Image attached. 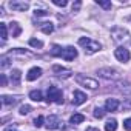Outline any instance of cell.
I'll return each instance as SVG.
<instances>
[{
    "mask_svg": "<svg viewBox=\"0 0 131 131\" xmlns=\"http://www.w3.org/2000/svg\"><path fill=\"white\" fill-rule=\"evenodd\" d=\"M122 110H123V113L131 111V100H129V99H128V100H125V102L122 103Z\"/></svg>",
    "mask_w": 131,
    "mask_h": 131,
    "instance_id": "cell-27",
    "label": "cell"
},
{
    "mask_svg": "<svg viewBox=\"0 0 131 131\" xmlns=\"http://www.w3.org/2000/svg\"><path fill=\"white\" fill-rule=\"evenodd\" d=\"M46 102L48 103L54 102V103L62 105L63 103V93H62V90L57 88V86H49L48 93H46Z\"/></svg>",
    "mask_w": 131,
    "mask_h": 131,
    "instance_id": "cell-1",
    "label": "cell"
},
{
    "mask_svg": "<svg viewBox=\"0 0 131 131\" xmlns=\"http://www.w3.org/2000/svg\"><path fill=\"white\" fill-rule=\"evenodd\" d=\"M60 57H62L63 60H67V62H71V60H74V59L77 57V49L73 48V46H67V48L62 49Z\"/></svg>",
    "mask_w": 131,
    "mask_h": 131,
    "instance_id": "cell-6",
    "label": "cell"
},
{
    "mask_svg": "<svg viewBox=\"0 0 131 131\" xmlns=\"http://www.w3.org/2000/svg\"><path fill=\"white\" fill-rule=\"evenodd\" d=\"M40 76H42V70H40V68H37V67H34V68H31V70L28 71V74H26V79H28L29 82H32V80L39 79Z\"/></svg>",
    "mask_w": 131,
    "mask_h": 131,
    "instance_id": "cell-11",
    "label": "cell"
},
{
    "mask_svg": "<svg viewBox=\"0 0 131 131\" xmlns=\"http://www.w3.org/2000/svg\"><path fill=\"white\" fill-rule=\"evenodd\" d=\"M9 80H11L13 85H19L20 80H22V73L19 70H13V73L9 74Z\"/></svg>",
    "mask_w": 131,
    "mask_h": 131,
    "instance_id": "cell-14",
    "label": "cell"
},
{
    "mask_svg": "<svg viewBox=\"0 0 131 131\" xmlns=\"http://www.w3.org/2000/svg\"><path fill=\"white\" fill-rule=\"evenodd\" d=\"M129 20H131V19H129Z\"/></svg>",
    "mask_w": 131,
    "mask_h": 131,
    "instance_id": "cell-37",
    "label": "cell"
},
{
    "mask_svg": "<svg viewBox=\"0 0 131 131\" xmlns=\"http://www.w3.org/2000/svg\"><path fill=\"white\" fill-rule=\"evenodd\" d=\"M29 99H31V100H34V102H40V100L43 99V96H42V91H39V90H34V91H31V93H29Z\"/></svg>",
    "mask_w": 131,
    "mask_h": 131,
    "instance_id": "cell-19",
    "label": "cell"
},
{
    "mask_svg": "<svg viewBox=\"0 0 131 131\" xmlns=\"http://www.w3.org/2000/svg\"><path fill=\"white\" fill-rule=\"evenodd\" d=\"M80 6H82V2H79V0H77V2H76V3L73 5V13H79Z\"/></svg>",
    "mask_w": 131,
    "mask_h": 131,
    "instance_id": "cell-32",
    "label": "cell"
},
{
    "mask_svg": "<svg viewBox=\"0 0 131 131\" xmlns=\"http://www.w3.org/2000/svg\"><path fill=\"white\" fill-rule=\"evenodd\" d=\"M117 129V120L116 119H111L105 123V131H116Z\"/></svg>",
    "mask_w": 131,
    "mask_h": 131,
    "instance_id": "cell-20",
    "label": "cell"
},
{
    "mask_svg": "<svg viewBox=\"0 0 131 131\" xmlns=\"http://www.w3.org/2000/svg\"><path fill=\"white\" fill-rule=\"evenodd\" d=\"M86 131H99V129H97V128H88Z\"/></svg>",
    "mask_w": 131,
    "mask_h": 131,
    "instance_id": "cell-36",
    "label": "cell"
},
{
    "mask_svg": "<svg viewBox=\"0 0 131 131\" xmlns=\"http://www.w3.org/2000/svg\"><path fill=\"white\" fill-rule=\"evenodd\" d=\"M97 5L102 6L103 9H111V2H105V0H97Z\"/></svg>",
    "mask_w": 131,
    "mask_h": 131,
    "instance_id": "cell-24",
    "label": "cell"
},
{
    "mask_svg": "<svg viewBox=\"0 0 131 131\" xmlns=\"http://www.w3.org/2000/svg\"><path fill=\"white\" fill-rule=\"evenodd\" d=\"M86 94L85 93H82V91H74V99H73V103L76 105V106H79V105H82V103H85L86 102Z\"/></svg>",
    "mask_w": 131,
    "mask_h": 131,
    "instance_id": "cell-10",
    "label": "cell"
},
{
    "mask_svg": "<svg viewBox=\"0 0 131 131\" xmlns=\"http://www.w3.org/2000/svg\"><path fill=\"white\" fill-rule=\"evenodd\" d=\"M79 45L83 46L85 48V52H88V54L97 52L100 49V43H97V42H94V40H91L88 37H80L79 39Z\"/></svg>",
    "mask_w": 131,
    "mask_h": 131,
    "instance_id": "cell-2",
    "label": "cell"
},
{
    "mask_svg": "<svg viewBox=\"0 0 131 131\" xmlns=\"http://www.w3.org/2000/svg\"><path fill=\"white\" fill-rule=\"evenodd\" d=\"M83 120H85V116H83V114H80V113H76V114H73V116H71L70 123H73V125H79V123H82Z\"/></svg>",
    "mask_w": 131,
    "mask_h": 131,
    "instance_id": "cell-18",
    "label": "cell"
},
{
    "mask_svg": "<svg viewBox=\"0 0 131 131\" xmlns=\"http://www.w3.org/2000/svg\"><path fill=\"white\" fill-rule=\"evenodd\" d=\"M39 28H40L45 34H51V32L54 31V25H52L51 22H43V23L39 25Z\"/></svg>",
    "mask_w": 131,
    "mask_h": 131,
    "instance_id": "cell-16",
    "label": "cell"
},
{
    "mask_svg": "<svg viewBox=\"0 0 131 131\" xmlns=\"http://www.w3.org/2000/svg\"><path fill=\"white\" fill-rule=\"evenodd\" d=\"M62 49H63V48H60V46H57V45H54V46H52V49H51V56H56V57H60V54H62Z\"/></svg>",
    "mask_w": 131,
    "mask_h": 131,
    "instance_id": "cell-23",
    "label": "cell"
},
{
    "mask_svg": "<svg viewBox=\"0 0 131 131\" xmlns=\"http://www.w3.org/2000/svg\"><path fill=\"white\" fill-rule=\"evenodd\" d=\"M119 108V100L117 99H108L105 102V110L106 111H116Z\"/></svg>",
    "mask_w": 131,
    "mask_h": 131,
    "instance_id": "cell-15",
    "label": "cell"
},
{
    "mask_svg": "<svg viewBox=\"0 0 131 131\" xmlns=\"http://www.w3.org/2000/svg\"><path fill=\"white\" fill-rule=\"evenodd\" d=\"M123 128H125L126 131H131V117H129V119H126V120L123 122Z\"/></svg>",
    "mask_w": 131,
    "mask_h": 131,
    "instance_id": "cell-31",
    "label": "cell"
},
{
    "mask_svg": "<svg viewBox=\"0 0 131 131\" xmlns=\"http://www.w3.org/2000/svg\"><path fill=\"white\" fill-rule=\"evenodd\" d=\"M0 32H2V43H5L6 39H8V28H6V23H0Z\"/></svg>",
    "mask_w": 131,
    "mask_h": 131,
    "instance_id": "cell-21",
    "label": "cell"
},
{
    "mask_svg": "<svg viewBox=\"0 0 131 131\" xmlns=\"http://www.w3.org/2000/svg\"><path fill=\"white\" fill-rule=\"evenodd\" d=\"M31 110H32V108H31L29 105H22V106H20V114H22V116H25V114L31 113Z\"/></svg>",
    "mask_w": 131,
    "mask_h": 131,
    "instance_id": "cell-26",
    "label": "cell"
},
{
    "mask_svg": "<svg viewBox=\"0 0 131 131\" xmlns=\"http://www.w3.org/2000/svg\"><path fill=\"white\" fill-rule=\"evenodd\" d=\"M3 131H16V126H13V125H11V126H6Z\"/></svg>",
    "mask_w": 131,
    "mask_h": 131,
    "instance_id": "cell-35",
    "label": "cell"
},
{
    "mask_svg": "<svg viewBox=\"0 0 131 131\" xmlns=\"http://www.w3.org/2000/svg\"><path fill=\"white\" fill-rule=\"evenodd\" d=\"M114 56L119 62H128L129 60V51L125 48V46H119L116 51H114Z\"/></svg>",
    "mask_w": 131,
    "mask_h": 131,
    "instance_id": "cell-7",
    "label": "cell"
},
{
    "mask_svg": "<svg viewBox=\"0 0 131 131\" xmlns=\"http://www.w3.org/2000/svg\"><path fill=\"white\" fill-rule=\"evenodd\" d=\"M9 29H11L13 37H17V36L22 32V28H20V25H19L17 22H11V23H9Z\"/></svg>",
    "mask_w": 131,
    "mask_h": 131,
    "instance_id": "cell-17",
    "label": "cell"
},
{
    "mask_svg": "<svg viewBox=\"0 0 131 131\" xmlns=\"http://www.w3.org/2000/svg\"><path fill=\"white\" fill-rule=\"evenodd\" d=\"M103 116H105V110H103V108H96V110H94V117L102 119Z\"/></svg>",
    "mask_w": 131,
    "mask_h": 131,
    "instance_id": "cell-25",
    "label": "cell"
},
{
    "mask_svg": "<svg viewBox=\"0 0 131 131\" xmlns=\"http://www.w3.org/2000/svg\"><path fill=\"white\" fill-rule=\"evenodd\" d=\"M97 74L100 77L106 79V80H117V79H120V73L117 70H114V68H110V67L97 70Z\"/></svg>",
    "mask_w": 131,
    "mask_h": 131,
    "instance_id": "cell-4",
    "label": "cell"
},
{
    "mask_svg": "<svg viewBox=\"0 0 131 131\" xmlns=\"http://www.w3.org/2000/svg\"><path fill=\"white\" fill-rule=\"evenodd\" d=\"M111 37H113V40H114L116 43H122V42L129 40V34H128V31L123 29V28H114V29L111 31Z\"/></svg>",
    "mask_w": 131,
    "mask_h": 131,
    "instance_id": "cell-5",
    "label": "cell"
},
{
    "mask_svg": "<svg viewBox=\"0 0 131 131\" xmlns=\"http://www.w3.org/2000/svg\"><path fill=\"white\" fill-rule=\"evenodd\" d=\"M29 45H31L32 48H42V46H43V42H42V40H37V39H31V40H29Z\"/></svg>",
    "mask_w": 131,
    "mask_h": 131,
    "instance_id": "cell-22",
    "label": "cell"
},
{
    "mask_svg": "<svg viewBox=\"0 0 131 131\" xmlns=\"http://www.w3.org/2000/svg\"><path fill=\"white\" fill-rule=\"evenodd\" d=\"M52 70H54V73H56L59 77H63V79H68V77L71 76V71H70V70L62 68V67H59V65H56V67H54Z\"/></svg>",
    "mask_w": 131,
    "mask_h": 131,
    "instance_id": "cell-12",
    "label": "cell"
},
{
    "mask_svg": "<svg viewBox=\"0 0 131 131\" xmlns=\"http://www.w3.org/2000/svg\"><path fill=\"white\" fill-rule=\"evenodd\" d=\"M8 65H9V62H8V57H6V56H3V57H2V68H6Z\"/></svg>",
    "mask_w": 131,
    "mask_h": 131,
    "instance_id": "cell-33",
    "label": "cell"
},
{
    "mask_svg": "<svg viewBox=\"0 0 131 131\" xmlns=\"http://www.w3.org/2000/svg\"><path fill=\"white\" fill-rule=\"evenodd\" d=\"M52 3L56 5V6H67L68 5V2H67V0H52Z\"/></svg>",
    "mask_w": 131,
    "mask_h": 131,
    "instance_id": "cell-29",
    "label": "cell"
},
{
    "mask_svg": "<svg viewBox=\"0 0 131 131\" xmlns=\"http://www.w3.org/2000/svg\"><path fill=\"white\" fill-rule=\"evenodd\" d=\"M74 79H76V82H77L79 85L86 86V88H90V90H96V88H99V82H97L96 79L86 77V76H83V74H77Z\"/></svg>",
    "mask_w": 131,
    "mask_h": 131,
    "instance_id": "cell-3",
    "label": "cell"
},
{
    "mask_svg": "<svg viewBox=\"0 0 131 131\" xmlns=\"http://www.w3.org/2000/svg\"><path fill=\"white\" fill-rule=\"evenodd\" d=\"M36 17H45V16H49V13L48 11H45V9H36Z\"/></svg>",
    "mask_w": 131,
    "mask_h": 131,
    "instance_id": "cell-28",
    "label": "cell"
},
{
    "mask_svg": "<svg viewBox=\"0 0 131 131\" xmlns=\"http://www.w3.org/2000/svg\"><path fill=\"white\" fill-rule=\"evenodd\" d=\"M19 100H20V97H17V96H2V103L6 105V106L16 105Z\"/></svg>",
    "mask_w": 131,
    "mask_h": 131,
    "instance_id": "cell-13",
    "label": "cell"
},
{
    "mask_svg": "<svg viewBox=\"0 0 131 131\" xmlns=\"http://www.w3.org/2000/svg\"><path fill=\"white\" fill-rule=\"evenodd\" d=\"M9 8L13 11H28L29 3H26V2H9Z\"/></svg>",
    "mask_w": 131,
    "mask_h": 131,
    "instance_id": "cell-9",
    "label": "cell"
},
{
    "mask_svg": "<svg viewBox=\"0 0 131 131\" xmlns=\"http://www.w3.org/2000/svg\"><path fill=\"white\" fill-rule=\"evenodd\" d=\"M43 120H45V119H43V116H39V117L34 120V125L39 128V126H42V125H43Z\"/></svg>",
    "mask_w": 131,
    "mask_h": 131,
    "instance_id": "cell-30",
    "label": "cell"
},
{
    "mask_svg": "<svg viewBox=\"0 0 131 131\" xmlns=\"http://www.w3.org/2000/svg\"><path fill=\"white\" fill-rule=\"evenodd\" d=\"M0 80H2V86H6L8 80H6V76L5 74H0Z\"/></svg>",
    "mask_w": 131,
    "mask_h": 131,
    "instance_id": "cell-34",
    "label": "cell"
},
{
    "mask_svg": "<svg viewBox=\"0 0 131 131\" xmlns=\"http://www.w3.org/2000/svg\"><path fill=\"white\" fill-rule=\"evenodd\" d=\"M60 123H62V120H60V117L56 116V114L46 117V128H48V129H56V128L60 126Z\"/></svg>",
    "mask_w": 131,
    "mask_h": 131,
    "instance_id": "cell-8",
    "label": "cell"
}]
</instances>
